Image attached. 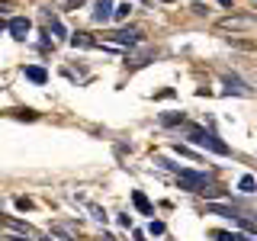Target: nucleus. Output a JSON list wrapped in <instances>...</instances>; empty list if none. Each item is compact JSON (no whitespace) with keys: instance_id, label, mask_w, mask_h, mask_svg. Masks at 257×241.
Here are the masks:
<instances>
[{"instance_id":"nucleus-27","label":"nucleus","mask_w":257,"mask_h":241,"mask_svg":"<svg viewBox=\"0 0 257 241\" xmlns=\"http://www.w3.org/2000/svg\"><path fill=\"white\" fill-rule=\"evenodd\" d=\"M164 4H171V0H164Z\"/></svg>"},{"instance_id":"nucleus-10","label":"nucleus","mask_w":257,"mask_h":241,"mask_svg":"<svg viewBox=\"0 0 257 241\" xmlns=\"http://www.w3.org/2000/svg\"><path fill=\"white\" fill-rule=\"evenodd\" d=\"M26 77L32 80V84H45V80H48L45 68H39V64H29V68H26Z\"/></svg>"},{"instance_id":"nucleus-17","label":"nucleus","mask_w":257,"mask_h":241,"mask_svg":"<svg viewBox=\"0 0 257 241\" xmlns=\"http://www.w3.org/2000/svg\"><path fill=\"white\" fill-rule=\"evenodd\" d=\"M128 13H132V4H119L116 7V20H128Z\"/></svg>"},{"instance_id":"nucleus-9","label":"nucleus","mask_w":257,"mask_h":241,"mask_svg":"<svg viewBox=\"0 0 257 241\" xmlns=\"http://www.w3.org/2000/svg\"><path fill=\"white\" fill-rule=\"evenodd\" d=\"M68 42L74 45V48H93V45H96V42H93V36H87V32H74Z\"/></svg>"},{"instance_id":"nucleus-14","label":"nucleus","mask_w":257,"mask_h":241,"mask_svg":"<svg viewBox=\"0 0 257 241\" xmlns=\"http://www.w3.org/2000/svg\"><path fill=\"white\" fill-rule=\"evenodd\" d=\"M4 225H7V228H10V231H23V235H29V225L26 222H16V219H10V215H7V219H4Z\"/></svg>"},{"instance_id":"nucleus-5","label":"nucleus","mask_w":257,"mask_h":241,"mask_svg":"<svg viewBox=\"0 0 257 241\" xmlns=\"http://www.w3.org/2000/svg\"><path fill=\"white\" fill-rule=\"evenodd\" d=\"M109 20H116V4L112 0H96L93 23H109Z\"/></svg>"},{"instance_id":"nucleus-13","label":"nucleus","mask_w":257,"mask_h":241,"mask_svg":"<svg viewBox=\"0 0 257 241\" xmlns=\"http://www.w3.org/2000/svg\"><path fill=\"white\" fill-rule=\"evenodd\" d=\"M209 235H212V241H247L244 235H235V231H209Z\"/></svg>"},{"instance_id":"nucleus-29","label":"nucleus","mask_w":257,"mask_h":241,"mask_svg":"<svg viewBox=\"0 0 257 241\" xmlns=\"http://www.w3.org/2000/svg\"><path fill=\"white\" fill-rule=\"evenodd\" d=\"M254 4H257V0H254Z\"/></svg>"},{"instance_id":"nucleus-21","label":"nucleus","mask_w":257,"mask_h":241,"mask_svg":"<svg viewBox=\"0 0 257 241\" xmlns=\"http://www.w3.org/2000/svg\"><path fill=\"white\" fill-rule=\"evenodd\" d=\"M36 116H39V112H32V109H16V119H29V123H32Z\"/></svg>"},{"instance_id":"nucleus-20","label":"nucleus","mask_w":257,"mask_h":241,"mask_svg":"<svg viewBox=\"0 0 257 241\" xmlns=\"http://www.w3.org/2000/svg\"><path fill=\"white\" fill-rule=\"evenodd\" d=\"M90 212H93V219H96V222H106V219H109V215H106V212H103V209H100V206H90Z\"/></svg>"},{"instance_id":"nucleus-15","label":"nucleus","mask_w":257,"mask_h":241,"mask_svg":"<svg viewBox=\"0 0 257 241\" xmlns=\"http://www.w3.org/2000/svg\"><path fill=\"white\" fill-rule=\"evenodd\" d=\"M183 119H187L183 112H161V123H164V126H180Z\"/></svg>"},{"instance_id":"nucleus-26","label":"nucleus","mask_w":257,"mask_h":241,"mask_svg":"<svg viewBox=\"0 0 257 241\" xmlns=\"http://www.w3.org/2000/svg\"><path fill=\"white\" fill-rule=\"evenodd\" d=\"M219 7H225V10H228V7H231V0H219Z\"/></svg>"},{"instance_id":"nucleus-3","label":"nucleus","mask_w":257,"mask_h":241,"mask_svg":"<svg viewBox=\"0 0 257 241\" xmlns=\"http://www.w3.org/2000/svg\"><path fill=\"white\" fill-rule=\"evenodd\" d=\"M29 29H32V23L26 20V16H13V20L7 23V32H10L16 42H23V39L29 36Z\"/></svg>"},{"instance_id":"nucleus-28","label":"nucleus","mask_w":257,"mask_h":241,"mask_svg":"<svg viewBox=\"0 0 257 241\" xmlns=\"http://www.w3.org/2000/svg\"><path fill=\"white\" fill-rule=\"evenodd\" d=\"M45 241H52V238H45Z\"/></svg>"},{"instance_id":"nucleus-7","label":"nucleus","mask_w":257,"mask_h":241,"mask_svg":"<svg viewBox=\"0 0 257 241\" xmlns=\"http://www.w3.org/2000/svg\"><path fill=\"white\" fill-rule=\"evenodd\" d=\"M132 203H135V209H139L142 215H155V209H151V203H148V196H145L142 190H132Z\"/></svg>"},{"instance_id":"nucleus-25","label":"nucleus","mask_w":257,"mask_h":241,"mask_svg":"<svg viewBox=\"0 0 257 241\" xmlns=\"http://www.w3.org/2000/svg\"><path fill=\"white\" fill-rule=\"evenodd\" d=\"M10 241H29V235H10Z\"/></svg>"},{"instance_id":"nucleus-19","label":"nucleus","mask_w":257,"mask_h":241,"mask_svg":"<svg viewBox=\"0 0 257 241\" xmlns=\"http://www.w3.org/2000/svg\"><path fill=\"white\" fill-rule=\"evenodd\" d=\"M174 151H177V155H183V158H196V155H193V151L187 148V145H180V142L174 145Z\"/></svg>"},{"instance_id":"nucleus-8","label":"nucleus","mask_w":257,"mask_h":241,"mask_svg":"<svg viewBox=\"0 0 257 241\" xmlns=\"http://www.w3.org/2000/svg\"><path fill=\"white\" fill-rule=\"evenodd\" d=\"M52 235L61 238V241H77V231L68 228V225H61V222H52Z\"/></svg>"},{"instance_id":"nucleus-1","label":"nucleus","mask_w":257,"mask_h":241,"mask_svg":"<svg viewBox=\"0 0 257 241\" xmlns=\"http://www.w3.org/2000/svg\"><path fill=\"white\" fill-rule=\"evenodd\" d=\"M190 142L199 145V148H206V151H212V155H231V148L219 139V135L206 132V129H199V126H190Z\"/></svg>"},{"instance_id":"nucleus-6","label":"nucleus","mask_w":257,"mask_h":241,"mask_svg":"<svg viewBox=\"0 0 257 241\" xmlns=\"http://www.w3.org/2000/svg\"><path fill=\"white\" fill-rule=\"evenodd\" d=\"M222 80H225V87H228V93H241V96H251V87H247V84H244V80H241L238 74H225Z\"/></svg>"},{"instance_id":"nucleus-22","label":"nucleus","mask_w":257,"mask_h":241,"mask_svg":"<svg viewBox=\"0 0 257 241\" xmlns=\"http://www.w3.org/2000/svg\"><path fill=\"white\" fill-rule=\"evenodd\" d=\"M190 10H193V13H196V16H206V13H209V7H206V4H193V7H190Z\"/></svg>"},{"instance_id":"nucleus-11","label":"nucleus","mask_w":257,"mask_h":241,"mask_svg":"<svg viewBox=\"0 0 257 241\" xmlns=\"http://www.w3.org/2000/svg\"><path fill=\"white\" fill-rule=\"evenodd\" d=\"M48 29L55 32V39H64V36H68V29H64V23L58 20V16H52V10H48Z\"/></svg>"},{"instance_id":"nucleus-18","label":"nucleus","mask_w":257,"mask_h":241,"mask_svg":"<svg viewBox=\"0 0 257 241\" xmlns=\"http://www.w3.org/2000/svg\"><path fill=\"white\" fill-rule=\"evenodd\" d=\"M148 235H164V222L151 219V225H148Z\"/></svg>"},{"instance_id":"nucleus-16","label":"nucleus","mask_w":257,"mask_h":241,"mask_svg":"<svg viewBox=\"0 0 257 241\" xmlns=\"http://www.w3.org/2000/svg\"><path fill=\"white\" fill-rule=\"evenodd\" d=\"M251 20H235V16H228V20H222V26L225 29H238V26H247Z\"/></svg>"},{"instance_id":"nucleus-23","label":"nucleus","mask_w":257,"mask_h":241,"mask_svg":"<svg viewBox=\"0 0 257 241\" xmlns=\"http://www.w3.org/2000/svg\"><path fill=\"white\" fill-rule=\"evenodd\" d=\"M16 206H20V209H32V199H26V196H16Z\"/></svg>"},{"instance_id":"nucleus-4","label":"nucleus","mask_w":257,"mask_h":241,"mask_svg":"<svg viewBox=\"0 0 257 241\" xmlns=\"http://www.w3.org/2000/svg\"><path fill=\"white\" fill-rule=\"evenodd\" d=\"M109 39H112L116 45H139V42H142V32H139V29H132V26H125V29L112 32Z\"/></svg>"},{"instance_id":"nucleus-24","label":"nucleus","mask_w":257,"mask_h":241,"mask_svg":"<svg viewBox=\"0 0 257 241\" xmlns=\"http://www.w3.org/2000/svg\"><path fill=\"white\" fill-rule=\"evenodd\" d=\"M87 0H68V10H77V7H84Z\"/></svg>"},{"instance_id":"nucleus-2","label":"nucleus","mask_w":257,"mask_h":241,"mask_svg":"<svg viewBox=\"0 0 257 241\" xmlns=\"http://www.w3.org/2000/svg\"><path fill=\"white\" fill-rule=\"evenodd\" d=\"M177 187L203 193L206 190V174H199V171H177Z\"/></svg>"},{"instance_id":"nucleus-12","label":"nucleus","mask_w":257,"mask_h":241,"mask_svg":"<svg viewBox=\"0 0 257 241\" xmlns=\"http://www.w3.org/2000/svg\"><path fill=\"white\" fill-rule=\"evenodd\" d=\"M238 190H241V193H254V190H257V177H254V174H244V177L238 180Z\"/></svg>"}]
</instances>
